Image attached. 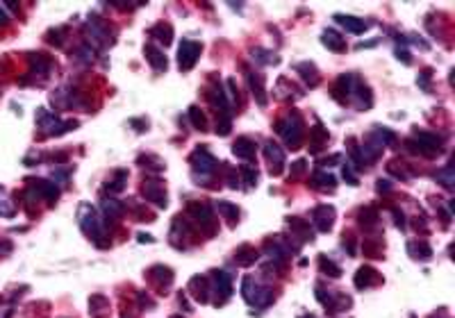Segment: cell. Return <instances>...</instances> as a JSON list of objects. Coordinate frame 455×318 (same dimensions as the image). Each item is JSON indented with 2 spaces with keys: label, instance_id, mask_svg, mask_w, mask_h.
<instances>
[{
  "label": "cell",
  "instance_id": "cell-1",
  "mask_svg": "<svg viewBox=\"0 0 455 318\" xmlns=\"http://www.w3.org/2000/svg\"><path fill=\"white\" fill-rule=\"evenodd\" d=\"M278 132L282 134V139H284V143L289 148H298L301 146V136H303V130H301V121L298 118H287L284 123H280L278 125Z\"/></svg>",
  "mask_w": 455,
  "mask_h": 318
},
{
  "label": "cell",
  "instance_id": "cell-2",
  "mask_svg": "<svg viewBox=\"0 0 455 318\" xmlns=\"http://www.w3.org/2000/svg\"><path fill=\"white\" fill-rule=\"evenodd\" d=\"M198 57H201V43H194V41H182L180 43L177 62H180V68H182V71H189L191 66L196 64V59Z\"/></svg>",
  "mask_w": 455,
  "mask_h": 318
},
{
  "label": "cell",
  "instance_id": "cell-3",
  "mask_svg": "<svg viewBox=\"0 0 455 318\" xmlns=\"http://www.w3.org/2000/svg\"><path fill=\"white\" fill-rule=\"evenodd\" d=\"M312 221L321 232H328L332 227V221H335V209L332 207H316L312 214Z\"/></svg>",
  "mask_w": 455,
  "mask_h": 318
},
{
  "label": "cell",
  "instance_id": "cell-4",
  "mask_svg": "<svg viewBox=\"0 0 455 318\" xmlns=\"http://www.w3.org/2000/svg\"><path fill=\"white\" fill-rule=\"evenodd\" d=\"M143 195H146L148 200L157 202L160 207L166 205V195H164V187H162L160 180H148L146 184H143Z\"/></svg>",
  "mask_w": 455,
  "mask_h": 318
},
{
  "label": "cell",
  "instance_id": "cell-5",
  "mask_svg": "<svg viewBox=\"0 0 455 318\" xmlns=\"http://www.w3.org/2000/svg\"><path fill=\"white\" fill-rule=\"evenodd\" d=\"M266 155H269V161H271V173L278 175V173L282 171V164H284L282 150H280L276 143H266Z\"/></svg>",
  "mask_w": 455,
  "mask_h": 318
},
{
  "label": "cell",
  "instance_id": "cell-6",
  "mask_svg": "<svg viewBox=\"0 0 455 318\" xmlns=\"http://www.w3.org/2000/svg\"><path fill=\"white\" fill-rule=\"evenodd\" d=\"M378 280H380L378 273L373 271V268H369V266L360 268L357 275H355V284H357V289H367V286H371V282H378Z\"/></svg>",
  "mask_w": 455,
  "mask_h": 318
},
{
  "label": "cell",
  "instance_id": "cell-7",
  "mask_svg": "<svg viewBox=\"0 0 455 318\" xmlns=\"http://www.w3.org/2000/svg\"><path fill=\"white\" fill-rule=\"evenodd\" d=\"M191 161H194L196 168H201V171H212L214 166H216V159L212 157V155H207L205 150H196L194 157H191Z\"/></svg>",
  "mask_w": 455,
  "mask_h": 318
},
{
  "label": "cell",
  "instance_id": "cell-8",
  "mask_svg": "<svg viewBox=\"0 0 455 318\" xmlns=\"http://www.w3.org/2000/svg\"><path fill=\"white\" fill-rule=\"evenodd\" d=\"M143 53H146V57H148V62L157 68V71H166V57H164V53L162 50H157L155 46H146L143 48Z\"/></svg>",
  "mask_w": 455,
  "mask_h": 318
},
{
  "label": "cell",
  "instance_id": "cell-9",
  "mask_svg": "<svg viewBox=\"0 0 455 318\" xmlns=\"http://www.w3.org/2000/svg\"><path fill=\"white\" fill-rule=\"evenodd\" d=\"M191 291H194V295H196V300H201V302H205L207 298H210V286H207V282H205V277H194L191 280V286H189Z\"/></svg>",
  "mask_w": 455,
  "mask_h": 318
},
{
  "label": "cell",
  "instance_id": "cell-10",
  "mask_svg": "<svg viewBox=\"0 0 455 318\" xmlns=\"http://www.w3.org/2000/svg\"><path fill=\"white\" fill-rule=\"evenodd\" d=\"M255 259H257V250L250 248V246H242L239 250H237V254H235V261L237 264H242V266L253 264Z\"/></svg>",
  "mask_w": 455,
  "mask_h": 318
},
{
  "label": "cell",
  "instance_id": "cell-11",
  "mask_svg": "<svg viewBox=\"0 0 455 318\" xmlns=\"http://www.w3.org/2000/svg\"><path fill=\"white\" fill-rule=\"evenodd\" d=\"M235 155L237 157H244V159H250L255 155V143L250 141V139H239V141L235 143Z\"/></svg>",
  "mask_w": 455,
  "mask_h": 318
},
{
  "label": "cell",
  "instance_id": "cell-12",
  "mask_svg": "<svg viewBox=\"0 0 455 318\" xmlns=\"http://www.w3.org/2000/svg\"><path fill=\"white\" fill-rule=\"evenodd\" d=\"M335 21L342 25H346V28L350 30V32H355V34H362L364 30H367V25L362 23L360 18H353V16H335Z\"/></svg>",
  "mask_w": 455,
  "mask_h": 318
},
{
  "label": "cell",
  "instance_id": "cell-13",
  "mask_svg": "<svg viewBox=\"0 0 455 318\" xmlns=\"http://www.w3.org/2000/svg\"><path fill=\"white\" fill-rule=\"evenodd\" d=\"M189 212L194 214L198 221H203V223H210V221H212V212H210L205 205H201V202H191V205H189Z\"/></svg>",
  "mask_w": 455,
  "mask_h": 318
},
{
  "label": "cell",
  "instance_id": "cell-14",
  "mask_svg": "<svg viewBox=\"0 0 455 318\" xmlns=\"http://www.w3.org/2000/svg\"><path fill=\"white\" fill-rule=\"evenodd\" d=\"M323 43H328V48H332L335 53H339V50H344V41H342V36L335 32V30H328L323 34Z\"/></svg>",
  "mask_w": 455,
  "mask_h": 318
},
{
  "label": "cell",
  "instance_id": "cell-15",
  "mask_svg": "<svg viewBox=\"0 0 455 318\" xmlns=\"http://www.w3.org/2000/svg\"><path fill=\"white\" fill-rule=\"evenodd\" d=\"M410 254H412V257H419V259H428V257L432 254V250L426 246V243L412 241V243H410Z\"/></svg>",
  "mask_w": 455,
  "mask_h": 318
},
{
  "label": "cell",
  "instance_id": "cell-16",
  "mask_svg": "<svg viewBox=\"0 0 455 318\" xmlns=\"http://www.w3.org/2000/svg\"><path fill=\"white\" fill-rule=\"evenodd\" d=\"M150 34L157 36V39H160V41H164V43H171L173 30H171V25H157V28L150 30Z\"/></svg>",
  "mask_w": 455,
  "mask_h": 318
},
{
  "label": "cell",
  "instance_id": "cell-17",
  "mask_svg": "<svg viewBox=\"0 0 455 318\" xmlns=\"http://www.w3.org/2000/svg\"><path fill=\"white\" fill-rule=\"evenodd\" d=\"M298 71L303 73V77L310 82V87H314L316 84V80H319V75H316V71H314V66L312 64H301L298 66Z\"/></svg>",
  "mask_w": 455,
  "mask_h": 318
},
{
  "label": "cell",
  "instance_id": "cell-18",
  "mask_svg": "<svg viewBox=\"0 0 455 318\" xmlns=\"http://www.w3.org/2000/svg\"><path fill=\"white\" fill-rule=\"evenodd\" d=\"M216 207H219V209H221V214H223V216L228 218L230 223H235V221H237V216H239V214H237V212H239V209H237L235 205H230V202H219V205H216Z\"/></svg>",
  "mask_w": 455,
  "mask_h": 318
},
{
  "label": "cell",
  "instance_id": "cell-19",
  "mask_svg": "<svg viewBox=\"0 0 455 318\" xmlns=\"http://www.w3.org/2000/svg\"><path fill=\"white\" fill-rule=\"evenodd\" d=\"M189 116L194 118V125H196V127H201V130H205V127H207V123H205V114H203L201 109H198V107H191V109H189Z\"/></svg>",
  "mask_w": 455,
  "mask_h": 318
},
{
  "label": "cell",
  "instance_id": "cell-20",
  "mask_svg": "<svg viewBox=\"0 0 455 318\" xmlns=\"http://www.w3.org/2000/svg\"><path fill=\"white\" fill-rule=\"evenodd\" d=\"M312 184H328V187H335V177L330 175V173H321L316 171L312 177Z\"/></svg>",
  "mask_w": 455,
  "mask_h": 318
},
{
  "label": "cell",
  "instance_id": "cell-21",
  "mask_svg": "<svg viewBox=\"0 0 455 318\" xmlns=\"http://www.w3.org/2000/svg\"><path fill=\"white\" fill-rule=\"evenodd\" d=\"M319 261H321V271L328 273L330 277H339V275H342V268H337L332 261H325V257H321Z\"/></svg>",
  "mask_w": 455,
  "mask_h": 318
},
{
  "label": "cell",
  "instance_id": "cell-22",
  "mask_svg": "<svg viewBox=\"0 0 455 318\" xmlns=\"http://www.w3.org/2000/svg\"><path fill=\"white\" fill-rule=\"evenodd\" d=\"M437 180H439V182H442L446 189L453 187V171H451V166H449V168H444V171H439V173H437Z\"/></svg>",
  "mask_w": 455,
  "mask_h": 318
},
{
  "label": "cell",
  "instance_id": "cell-23",
  "mask_svg": "<svg viewBox=\"0 0 455 318\" xmlns=\"http://www.w3.org/2000/svg\"><path fill=\"white\" fill-rule=\"evenodd\" d=\"M310 139H312V141H316V143H323L325 139H328V132H325L321 125H314V130L310 132Z\"/></svg>",
  "mask_w": 455,
  "mask_h": 318
},
{
  "label": "cell",
  "instance_id": "cell-24",
  "mask_svg": "<svg viewBox=\"0 0 455 318\" xmlns=\"http://www.w3.org/2000/svg\"><path fill=\"white\" fill-rule=\"evenodd\" d=\"M242 173H244V180H246V184H248V187L257 184V171H255V168H250V166H244Z\"/></svg>",
  "mask_w": 455,
  "mask_h": 318
},
{
  "label": "cell",
  "instance_id": "cell-25",
  "mask_svg": "<svg viewBox=\"0 0 455 318\" xmlns=\"http://www.w3.org/2000/svg\"><path fill=\"white\" fill-rule=\"evenodd\" d=\"M123 184H125V173L121 171V173H118V177H116V182L109 184L107 189H109V193H116V191H121V189H123Z\"/></svg>",
  "mask_w": 455,
  "mask_h": 318
},
{
  "label": "cell",
  "instance_id": "cell-26",
  "mask_svg": "<svg viewBox=\"0 0 455 318\" xmlns=\"http://www.w3.org/2000/svg\"><path fill=\"white\" fill-rule=\"evenodd\" d=\"M344 177L349 180V184H357V177H353V173H350L349 166H344Z\"/></svg>",
  "mask_w": 455,
  "mask_h": 318
},
{
  "label": "cell",
  "instance_id": "cell-27",
  "mask_svg": "<svg viewBox=\"0 0 455 318\" xmlns=\"http://www.w3.org/2000/svg\"><path fill=\"white\" fill-rule=\"evenodd\" d=\"M303 168H305V161L301 159V161H296V164L291 166V173H294V175H296V173H303Z\"/></svg>",
  "mask_w": 455,
  "mask_h": 318
}]
</instances>
